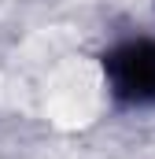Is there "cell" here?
<instances>
[{"mask_svg":"<svg viewBox=\"0 0 155 159\" xmlns=\"http://www.w3.org/2000/svg\"><path fill=\"white\" fill-rule=\"evenodd\" d=\"M111 93L126 104H155V41H126L104 56Z\"/></svg>","mask_w":155,"mask_h":159,"instance_id":"obj_1","label":"cell"}]
</instances>
